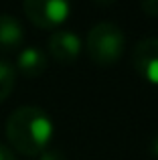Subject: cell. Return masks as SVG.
Masks as SVG:
<instances>
[{
	"label": "cell",
	"instance_id": "1",
	"mask_svg": "<svg viewBox=\"0 0 158 160\" xmlns=\"http://www.w3.org/2000/svg\"><path fill=\"white\" fill-rule=\"evenodd\" d=\"M55 134L53 120L37 106H20L6 120V138L20 154L39 156L49 148Z\"/></svg>",
	"mask_w": 158,
	"mask_h": 160
},
{
	"label": "cell",
	"instance_id": "2",
	"mask_svg": "<svg viewBox=\"0 0 158 160\" xmlns=\"http://www.w3.org/2000/svg\"><path fill=\"white\" fill-rule=\"evenodd\" d=\"M126 39L124 31L116 22L103 20L89 28L85 41V49L89 59L99 67H111L122 59Z\"/></svg>",
	"mask_w": 158,
	"mask_h": 160
},
{
	"label": "cell",
	"instance_id": "3",
	"mask_svg": "<svg viewBox=\"0 0 158 160\" xmlns=\"http://www.w3.org/2000/svg\"><path fill=\"white\" fill-rule=\"evenodd\" d=\"M27 18L39 28H57L69 18L71 4L63 0H24Z\"/></svg>",
	"mask_w": 158,
	"mask_h": 160
},
{
	"label": "cell",
	"instance_id": "4",
	"mask_svg": "<svg viewBox=\"0 0 158 160\" xmlns=\"http://www.w3.org/2000/svg\"><path fill=\"white\" fill-rule=\"evenodd\" d=\"M134 69L144 81L158 85V39L148 37L134 47Z\"/></svg>",
	"mask_w": 158,
	"mask_h": 160
},
{
	"label": "cell",
	"instance_id": "5",
	"mask_svg": "<svg viewBox=\"0 0 158 160\" xmlns=\"http://www.w3.org/2000/svg\"><path fill=\"white\" fill-rule=\"evenodd\" d=\"M47 49L55 61H59L61 65H71L77 61V57L81 55V39L73 31H59L51 32L47 41Z\"/></svg>",
	"mask_w": 158,
	"mask_h": 160
},
{
	"label": "cell",
	"instance_id": "6",
	"mask_svg": "<svg viewBox=\"0 0 158 160\" xmlns=\"http://www.w3.org/2000/svg\"><path fill=\"white\" fill-rule=\"evenodd\" d=\"M24 31L16 16L8 12H0V51H14L22 45Z\"/></svg>",
	"mask_w": 158,
	"mask_h": 160
},
{
	"label": "cell",
	"instance_id": "7",
	"mask_svg": "<svg viewBox=\"0 0 158 160\" xmlns=\"http://www.w3.org/2000/svg\"><path fill=\"white\" fill-rule=\"evenodd\" d=\"M16 69L24 77H39L47 69V53L39 47H27L18 53Z\"/></svg>",
	"mask_w": 158,
	"mask_h": 160
},
{
	"label": "cell",
	"instance_id": "8",
	"mask_svg": "<svg viewBox=\"0 0 158 160\" xmlns=\"http://www.w3.org/2000/svg\"><path fill=\"white\" fill-rule=\"evenodd\" d=\"M16 85V69L8 61L0 59V103L12 93Z\"/></svg>",
	"mask_w": 158,
	"mask_h": 160
},
{
	"label": "cell",
	"instance_id": "9",
	"mask_svg": "<svg viewBox=\"0 0 158 160\" xmlns=\"http://www.w3.org/2000/svg\"><path fill=\"white\" fill-rule=\"evenodd\" d=\"M39 160H67V156H65L61 150L47 148L45 152H41V154H39Z\"/></svg>",
	"mask_w": 158,
	"mask_h": 160
},
{
	"label": "cell",
	"instance_id": "10",
	"mask_svg": "<svg viewBox=\"0 0 158 160\" xmlns=\"http://www.w3.org/2000/svg\"><path fill=\"white\" fill-rule=\"evenodd\" d=\"M140 8H142L148 16H158V0H146V2L140 4Z\"/></svg>",
	"mask_w": 158,
	"mask_h": 160
},
{
	"label": "cell",
	"instance_id": "11",
	"mask_svg": "<svg viewBox=\"0 0 158 160\" xmlns=\"http://www.w3.org/2000/svg\"><path fill=\"white\" fill-rule=\"evenodd\" d=\"M0 160H16L14 154H12V150H8L6 146L0 144Z\"/></svg>",
	"mask_w": 158,
	"mask_h": 160
},
{
	"label": "cell",
	"instance_id": "12",
	"mask_svg": "<svg viewBox=\"0 0 158 160\" xmlns=\"http://www.w3.org/2000/svg\"><path fill=\"white\" fill-rule=\"evenodd\" d=\"M152 154L158 158V134L154 136V140H152Z\"/></svg>",
	"mask_w": 158,
	"mask_h": 160
}]
</instances>
